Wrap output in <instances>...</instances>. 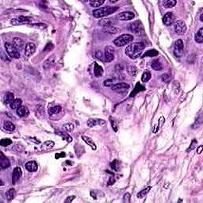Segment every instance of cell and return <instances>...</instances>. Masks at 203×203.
I'll return each mask as SVG.
<instances>
[{
  "label": "cell",
  "instance_id": "6da1fadb",
  "mask_svg": "<svg viewBox=\"0 0 203 203\" xmlns=\"http://www.w3.org/2000/svg\"><path fill=\"white\" fill-rule=\"evenodd\" d=\"M144 44L142 42H135L128 45L125 49V54L130 59L135 60L140 57L142 54V52L144 49Z\"/></svg>",
  "mask_w": 203,
  "mask_h": 203
},
{
  "label": "cell",
  "instance_id": "7a4b0ae2",
  "mask_svg": "<svg viewBox=\"0 0 203 203\" xmlns=\"http://www.w3.org/2000/svg\"><path fill=\"white\" fill-rule=\"evenodd\" d=\"M118 10V7H106L99 8L93 11V16L96 18H101L106 17L110 14H114Z\"/></svg>",
  "mask_w": 203,
  "mask_h": 203
},
{
  "label": "cell",
  "instance_id": "3957f363",
  "mask_svg": "<svg viewBox=\"0 0 203 203\" xmlns=\"http://www.w3.org/2000/svg\"><path fill=\"white\" fill-rule=\"evenodd\" d=\"M133 41V36L130 34H122L113 41V43L116 46L122 47L128 45Z\"/></svg>",
  "mask_w": 203,
  "mask_h": 203
},
{
  "label": "cell",
  "instance_id": "277c9868",
  "mask_svg": "<svg viewBox=\"0 0 203 203\" xmlns=\"http://www.w3.org/2000/svg\"><path fill=\"white\" fill-rule=\"evenodd\" d=\"M128 29L137 36H141L144 34V28L142 23L140 21H135L128 24Z\"/></svg>",
  "mask_w": 203,
  "mask_h": 203
},
{
  "label": "cell",
  "instance_id": "5b68a950",
  "mask_svg": "<svg viewBox=\"0 0 203 203\" xmlns=\"http://www.w3.org/2000/svg\"><path fill=\"white\" fill-rule=\"evenodd\" d=\"M5 49H6V51H7V53L9 55L10 57L14 58V59L20 58V53H19L18 50L12 44L8 42L5 43Z\"/></svg>",
  "mask_w": 203,
  "mask_h": 203
},
{
  "label": "cell",
  "instance_id": "8992f818",
  "mask_svg": "<svg viewBox=\"0 0 203 203\" xmlns=\"http://www.w3.org/2000/svg\"><path fill=\"white\" fill-rule=\"evenodd\" d=\"M174 53L177 57H182L184 55V44L181 39L175 41L174 44Z\"/></svg>",
  "mask_w": 203,
  "mask_h": 203
},
{
  "label": "cell",
  "instance_id": "52a82bcc",
  "mask_svg": "<svg viewBox=\"0 0 203 203\" xmlns=\"http://www.w3.org/2000/svg\"><path fill=\"white\" fill-rule=\"evenodd\" d=\"M174 29L178 35H184L186 32L187 28L184 21L182 20H178L174 23Z\"/></svg>",
  "mask_w": 203,
  "mask_h": 203
},
{
  "label": "cell",
  "instance_id": "ba28073f",
  "mask_svg": "<svg viewBox=\"0 0 203 203\" xmlns=\"http://www.w3.org/2000/svg\"><path fill=\"white\" fill-rule=\"evenodd\" d=\"M33 18L31 17H27V16H19L18 18H13L11 21V23L13 25H19L22 24H29L31 22Z\"/></svg>",
  "mask_w": 203,
  "mask_h": 203
},
{
  "label": "cell",
  "instance_id": "9c48e42d",
  "mask_svg": "<svg viewBox=\"0 0 203 203\" xmlns=\"http://www.w3.org/2000/svg\"><path fill=\"white\" fill-rule=\"evenodd\" d=\"M135 17V14L133 12L131 11H125V12H121L120 14L117 15L116 18L119 21H129L132 20Z\"/></svg>",
  "mask_w": 203,
  "mask_h": 203
},
{
  "label": "cell",
  "instance_id": "30bf717a",
  "mask_svg": "<svg viewBox=\"0 0 203 203\" xmlns=\"http://www.w3.org/2000/svg\"><path fill=\"white\" fill-rule=\"evenodd\" d=\"M114 49L111 46H106L105 48L104 60L106 62H111L114 59Z\"/></svg>",
  "mask_w": 203,
  "mask_h": 203
},
{
  "label": "cell",
  "instance_id": "8fae6325",
  "mask_svg": "<svg viewBox=\"0 0 203 203\" xmlns=\"http://www.w3.org/2000/svg\"><path fill=\"white\" fill-rule=\"evenodd\" d=\"M112 89L115 92L125 93L129 89V85L126 83H116L115 85L113 86Z\"/></svg>",
  "mask_w": 203,
  "mask_h": 203
},
{
  "label": "cell",
  "instance_id": "7c38bea8",
  "mask_svg": "<svg viewBox=\"0 0 203 203\" xmlns=\"http://www.w3.org/2000/svg\"><path fill=\"white\" fill-rule=\"evenodd\" d=\"M175 16L173 12H168L163 17V22L165 25H171L175 23Z\"/></svg>",
  "mask_w": 203,
  "mask_h": 203
},
{
  "label": "cell",
  "instance_id": "4fadbf2b",
  "mask_svg": "<svg viewBox=\"0 0 203 203\" xmlns=\"http://www.w3.org/2000/svg\"><path fill=\"white\" fill-rule=\"evenodd\" d=\"M99 24L101 25H102L103 27L106 26H114L118 24V21L114 18H108L106 19H102L100 20Z\"/></svg>",
  "mask_w": 203,
  "mask_h": 203
},
{
  "label": "cell",
  "instance_id": "5bb4252c",
  "mask_svg": "<svg viewBox=\"0 0 203 203\" xmlns=\"http://www.w3.org/2000/svg\"><path fill=\"white\" fill-rule=\"evenodd\" d=\"M36 51V45L34 43L29 42L25 45V55L26 57H31L34 54Z\"/></svg>",
  "mask_w": 203,
  "mask_h": 203
},
{
  "label": "cell",
  "instance_id": "9a60e30c",
  "mask_svg": "<svg viewBox=\"0 0 203 203\" xmlns=\"http://www.w3.org/2000/svg\"><path fill=\"white\" fill-rule=\"evenodd\" d=\"M21 175H22V171L21 168L19 167H16L14 168L13 173H12V183L15 184L16 182L19 180V178H21Z\"/></svg>",
  "mask_w": 203,
  "mask_h": 203
},
{
  "label": "cell",
  "instance_id": "2e32d148",
  "mask_svg": "<svg viewBox=\"0 0 203 203\" xmlns=\"http://www.w3.org/2000/svg\"><path fill=\"white\" fill-rule=\"evenodd\" d=\"M12 45H14L18 51H21L25 47V41L21 38L19 37H14L12 41Z\"/></svg>",
  "mask_w": 203,
  "mask_h": 203
},
{
  "label": "cell",
  "instance_id": "e0dca14e",
  "mask_svg": "<svg viewBox=\"0 0 203 203\" xmlns=\"http://www.w3.org/2000/svg\"><path fill=\"white\" fill-rule=\"evenodd\" d=\"M0 165H1V168L3 169H6L8 168L11 166V162L10 160L7 159V157L3 154V152H0Z\"/></svg>",
  "mask_w": 203,
  "mask_h": 203
},
{
  "label": "cell",
  "instance_id": "ac0fdd59",
  "mask_svg": "<svg viewBox=\"0 0 203 203\" xmlns=\"http://www.w3.org/2000/svg\"><path fill=\"white\" fill-rule=\"evenodd\" d=\"M106 124V121L104 120H102V119H89L87 122V125L89 126L90 128H92V127H95L96 125H104Z\"/></svg>",
  "mask_w": 203,
  "mask_h": 203
},
{
  "label": "cell",
  "instance_id": "d6986e66",
  "mask_svg": "<svg viewBox=\"0 0 203 203\" xmlns=\"http://www.w3.org/2000/svg\"><path fill=\"white\" fill-rule=\"evenodd\" d=\"M55 61H56V55H53L49 57L46 61H45V62L43 63V68L45 69H49L51 67L53 66Z\"/></svg>",
  "mask_w": 203,
  "mask_h": 203
},
{
  "label": "cell",
  "instance_id": "ffe728a7",
  "mask_svg": "<svg viewBox=\"0 0 203 203\" xmlns=\"http://www.w3.org/2000/svg\"><path fill=\"white\" fill-rule=\"evenodd\" d=\"M25 168L29 172H35L38 169V165L35 161H29L25 164Z\"/></svg>",
  "mask_w": 203,
  "mask_h": 203
},
{
  "label": "cell",
  "instance_id": "44dd1931",
  "mask_svg": "<svg viewBox=\"0 0 203 203\" xmlns=\"http://www.w3.org/2000/svg\"><path fill=\"white\" fill-rule=\"evenodd\" d=\"M104 32L108 33H110V34H116L121 31V29L118 27L117 25H114V26H106L102 28Z\"/></svg>",
  "mask_w": 203,
  "mask_h": 203
},
{
  "label": "cell",
  "instance_id": "7402d4cb",
  "mask_svg": "<svg viewBox=\"0 0 203 203\" xmlns=\"http://www.w3.org/2000/svg\"><path fill=\"white\" fill-rule=\"evenodd\" d=\"M17 114H18L19 117L21 118H24V117H26L28 116L29 114V111L28 108H26L25 106H20L19 108H18L17 110Z\"/></svg>",
  "mask_w": 203,
  "mask_h": 203
},
{
  "label": "cell",
  "instance_id": "603a6c76",
  "mask_svg": "<svg viewBox=\"0 0 203 203\" xmlns=\"http://www.w3.org/2000/svg\"><path fill=\"white\" fill-rule=\"evenodd\" d=\"M82 139L83 140L84 142L87 143L93 150H96V144H95V143L94 142V140H93L91 138H90L88 136H82Z\"/></svg>",
  "mask_w": 203,
  "mask_h": 203
},
{
  "label": "cell",
  "instance_id": "cb8c5ba5",
  "mask_svg": "<svg viewBox=\"0 0 203 203\" xmlns=\"http://www.w3.org/2000/svg\"><path fill=\"white\" fill-rule=\"evenodd\" d=\"M14 100V95L13 93L7 92L3 96V102L6 104H11Z\"/></svg>",
  "mask_w": 203,
  "mask_h": 203
},
{
  "label": "cell",
  "instance_id": "d4e9b609",
  "mask_svg": "<svg viewBox=\"0 0 203 203\" xmlns=\"http://www.w3.org/2000/svg\"><path fill=\"white\" fill-rule=\"evenodd\" d=\"M151 67L155 71H161L163 69V65L160 63V61H159V60H157V59L152 61V64H151Z\"/></svg>",
  "mask_w": 203,
  "mask_h": 203
},
{
  "label": "cell",
  "instance_id": "484cf974",
  "mask_svg": "<svg viewBox=\"0 0 203 203\" xmlns=\"http://www.w3.org/2000/svg\"><path fill=\"white\" fill-rule=\"evenodd\" d=\"M54 144H54L53 141H52V140H47V141L44 142L42 144H41V149L43 150V151H44V150H45V151L49 150L53 148Z\"/></svg>",
  "mask_w": 203,
  "mask_h": 203
},
{
  "label": "cell",
  "instance_id": "4316f807",
  "mask_svg": "<svg viewBox=\"0 0 203 203\" xmlns=\"http://www.w3.org/2000/svg\"><path fill=\"white\" fill-rule=\"evenodd\" d=\"M126 70H127L128 75H131V76H136L138 73V68L134 65H128Z\"/></svg>",
  "mask_w": 203,
  "mask_h": 203
},
{
  "label": "cell",
  "instance_id": "83f0119b",
  "mask_svg": "<svg viewBox=\"0 0 203 203\" xmlns=\"http://www.w3.org/2000/svg\"><path fill=\"white\" fill-rule=\"evenodd\" d=\"M195 41L198 44H202L203 42V27H201L199 30L195 33Z\"/></svg>",
  "mask_w": 203,
  "mask_h": 203
},
{
  "label": "cell",
  "instance_id": "f1b7e54d",
  "mask_svg": "<svg viewBox=\"0 0 203 203\" xmlns=\"http://www.w3.org/2000/svg\"><path fill=\"white\" fill-rule=\"evenodd\" d=\"M94 72H95V77L99 78L101 77L102 74H103V68H102L100 65H99L98 64H95V69H94Z\"/></svg>",
  "mask_w": 203,
  "mask_h": 203
},
{
  "label": "cell",
  "instance_id": "f546056e",
  "mask_svg": "<svg viewBox=\"0 0 203 203\" xmlns=\"http://www.w3.org/2000/svg\"><path fill=\"white\" fill-rule=\"evenodd\" d=\"M145 91V87L141 85L140 83H137L135 87V89L133 90L132 93L130 94V97H134L137 93L140 92V91Z\"/></svg>",
  "mask_w": 203,
  "mask_h": 203
},
{
  "label": "cell",
  "instance_id": "4dcf8cb0",
  "mask_svg": "<svg viewBox=\"0 0 203 203\" xmlns=\"http://www.w3.org/2000/svg\"><path fill=\"white\" fill-rule=\"evenodd\" d=\"M62 110V108L60 106H56L51 107L49 110V114L50 116H53V115H56V114H60Z\"/></svg>",
  "mask_w": 203,
  "mask_h": 203
},
{
  "label": "cell",
  "instance_id": "1f68e13d",
  "mask_svg": "<svg viewBox=\"0 0 203 203\" xmlns=\"http://www.w3.org/2000/svg\"><path fill=\"white\" fill-rule=\"evenodd\" d=\"M21 103H22V101L21 99H14L11 104H10V106L12 110H17L18 108L21 106Z\"/></svg>",
  "mask_w": 203,
  "mask_h": 203
},
{
  "label": "cell",
  "instance_id": "d6a6232c",
  "mask_svg": "<svg viewBox=\"0 0 203 203\" xmlns=\"http://www.w3.org/2000/svg\"><path fill=\"white\" fill-rule=\"evenodd\" d=\"M4 128H5V129H7V131L13 132L14 129H15V125H14V124H13L11 121H4Z\"/></svg>",
  "mask_w": 203,
  "mask_h": 203
},
{
  "label": "cell",
  "instance_id": "836d02e7",
  "mask_svg": "<svg viewBox=\"0 0 203 203\" xmlns=\"http://www.w3.org/2000/svg\"><path fill=\"white\" fill-rule=\"evenodd\" d=\"M176 3L175 0H165L163 1V6L165 8H172L176 5Z\"/></svg>",
  "mask_w": 203,
  "mask_h": 203
},
{
  "label": "cell",
  "instance_id": "e575fe53",
  "mask_svg": "<svg viewBox=\"0 0 203 203\" xmlns=\"http://www.w3.org/2000/svg\"><path fill=\"white\" fill-rule=\"evenodd\" d=\"M111 168L116 171H120V168H121V164H120V161L118 160H114L111 162L110 164Z\"/></svg>",
  "mask_w": 203,
  "mask_h": 203
},
{
  "label": "cell",
  "instance_id": "d590c367",
  "mask_svg": "<svg viewBox=\"0 0 203 203\" xmlns=\"http://www.w3.org/2000/svg\"><path fill=\"white\" fill-rule=\"evenodd\" d=\"M159 55V53H158V51H156V49H152V50H148V51H147L143 55L142 57H156V56H158Z\"/></svg>",
  "mask_w": 203,
  "mask_h": 203
},
{
  "label": "cell",
  "instance_id": "8d00e7d4",
  "mask_svg": "<svg viewBox=\"0 0 203 203\" xmlns=\"http://www.w3.org/2000/svg\"><path fill=\"white\" fill-rule=\"evenodd\" d=\"M151 189H152L151 186H147L146 188H144V189H143L142 190H140V191L137 194V198H143L144 197L146 196V194L149 192V190Z\"/></svg>",
  "mask_w": 203,
  "mask_h": 203
},
{
  "label": "cell",
  "instance_id": "74e56055",
  "mask_svg": "<svg viewBox=\"0 0 203 203\" xmlns=\"http://www.w3.org/2000/svg\"><path fill=\"white\" fill-rule=\"evenodd\" d=\"M15 194H16L15 190L13 189V188H11V189H10L9 190H7V194H6L7 200H8V201H11V200L14 199V197H15Z\"/></svg>",
  "mask_w": 203,
  "mask_h": 203
},
{
  "label": "cell",
  "instance_id": "f35d334b",
  "mask_svg": "<svg viewBox=\"0 0 203 203\" xmlns=\"http://www.w3.org/2000/svg\"><path fill=\"white\" fill-rule=\"evenodd\" d=\"M104 3H105L104 0H92V1H90L89 4L91 5V7H99L102 6Z\"/></svg>",
  "mask_w": 203,
  "mask_h": 203
},
{
  "label": "cell",
  "instance_id": "ab89813d",
  "mask_svg": "<svg viewBox=\"0 0 203 203\" xmlns=\"http://www.w3.org/2000/svg\"><path fill=\"white\" fill-rule=\"evenodd\" d=\"M151 78H152V75H151V73H150L148 71H146L143 73L142 76H141V80H142V82L146 83V82H148L150 79H151Z\"/></svg>",
  "mask_w": 203,
  "mask_h": 203
},
{
  "label": "cell",
  "instance_id": "60d3db41",
  "mask_svg": "<svg viewBox=\"0 0 203 203\" xmlns=\"http://www.w3.org/2000/svg\"><path fill=\"white\" fill-rule=\"evenodd\" d=\"M93 56H94L95 58H96V59L99 60V61H103V53H102L100 50H97L95 52H94V53H93Z\"/></svg>",
  "mask_w": 203,
  "mask_h": 203
},
{
  "label": "cell",
  "instance_id": "b9f144b4",
  "mask_svg": "<svg viewBox=\"0 0 203 203\" xmlns=\"http://www.w3.org/2000/svg\"><path fill=\"white\" fill-rule=\"evenodd\" d=\"M116 84L115 83V79H106L105 80L103 83V85L105 87H113Z\"/></svg>",
  "mask_w": 203,
  "mask_h": 203
},
{
  "label": "cell",
  "instance_id": "7bdbcfd3",
  "mask_svg": "<svg viewBox=\"0 0 203 203\" xmlns=\"http://www.w3.org/2000/svg\"><path fill=\"white\" fill-rule=\"evenodd\" d=\"M11 144H12V140L11 139H2L0 140V145L3 147L9 146Z\"/></svg>",
  "mask_w": 203,
  "mask_h": 203
},
{
  "label": "cell",
  "instance_id": "ee69618b",
  "mask_svg": "<svg viewBox=\"0 0 203 203\" xmlns=\"http://www.w3.org/2000/svg\"><path fill=\"white\" fill-rule=\"evenodd\" d=\"M30 26L33 28L39 29H44L47 28V25L44 24V23H34V24H31Z\"/></svg>",
  "mask_w": 203,
  "mask_h": 203
},
{
  "label": "cell",
  "instance_id": "f6af8a7d",
  "mask_svg": "<svg viewBox=\"0 0 203 203\" xmlns=\"http://www.w3.org/2000/svg\"><path fill=\"white\" fill-rule=\"evenodd\" d=\"M64 128L65 130H67L68 132H71L74 130L75 128V125H73L72 123H67L64 125Z\"/></svg>",
  "mask_w": 203,
  "mask_h": 203
},
{
  "label": "cell",
  "instance_id": "bcb514c9",
  "mask_svg": "<svg viewBox=\"0 0 203 203\" xmlns=\"http://www.w3.org/2000/svg\"><path fill=\"white\" fill-rule=\"evenodd\" d=\"M197 145V141L196 140H193L192 142H191V144H190V148H188V149L186 150V152H190V151H191V150H193L195 147H196Z\"/></svg>",
  "mask_w": 203,
  "mask_h": 203
},
{
  "label": "cell",
  "instance_id": "7dc6e473",
  "mask_svg": "<svg viewBox=\"0 0 203 203\" xmlns=\"http://www.w3.org/2000/svg\"><path fill=\"white\" fill-rule=\"evenodd\" d=\"M61 135L63 136V137H64V139L66 140L68 142H71L72 141V138H71L70 136L68 135V134H67V133H65V132H61Z\"/></svg>",
  "mask_w": 203,
  "mask_h": 203
},
{
  "label": "cell",
  "instance_id": "c3c4849f",
  "mask_svg": "<svg viewBox=\"0 0 203 203\" xmlns=\"http://www.w3.org/2000/svg\"><path fill=\"white\" fill-rule=\"evenodd\" d=\"M110 123L111 125H112V127H113V129H114L115 132H117V131H118V125L116 124V122L114 121V120L112 118H110Z\"/></svg>",
  "mask_w": 203,
  "mask_h": 203
},
{
  "label": "cell",
  "instance_id": "681fc988",
  "mask_svg": "<svg viewBox=\"0 0 203 203\" xmlns=\"http://www.w3.org/2000/svg\"><path fill=\"white\" fill-rule=\"evenodd\" d=\"M123 202L125 203L130 202V194L128 193H126L124 195V198H123Z\"/></svg>",
  "mask_w": 203,
  "mask_h": 203
},
{
  "label": "cell",
  "instance_id": "f907efd6",
  "mask_svg": "<svg viewBox=\"0 0 203 203\" xmlns=\"http://www.w3.org/2000/svg\"><path fill=\"white\" fill-rule=\"evenodd\" d=\"M53 49V44L49 43L46 46H45V48L44 49V52H49V51H51Z\"/></svg>",
  "mask_w": 203,
  "mask_h": 203
},
{
  "label": "cell",
  "instance_id": "816d5d0a",
  "mask_svg": "<svg viewBox=\"0 0 203 203\" xmlns=\"http://www.w3.org/2000/svg\"><path fill=\"white\" fill-rule=\"evenodd\" d=\"M1 57H2V59H3V61H10V59L8 58L7 55H5V53H4L3 51H2V53H1Z\"/></svg>",
  "mask_w": 203,
  "mask_h": 203
},
{
  "label": "cell",
  "instance_id": "f5cc1de1",
  "mask_svg": "<svg viewBox=\"0 0 203 203\" xmlns=\"http://www.w3.org/2000/svg\"><path fill=\"white\" fill-rule=\"evenodd\" d=\"M75 196H69V197H68V198H67V199L65 200L64 202H65L66 203L71 202H72L73 200L75 199Z\"/></svg>",
  "mask_w": 203,
  "mask_h": 203
},
{
  "label": "cell",
  "instance_id": "db71d44e",
  "mask_svg": "<svg viewBox=\"0 0 203 203\" xmlns=\"http://www.w3.org/2000/svg\"><path fill=\"white\" fill-rule=\"evenodd\" d=\"M114 182H115V179H114V177H111V178H110V180L108 182V185H113V184H114Z\"/></svg>",
  "mask_w": 203,
  "mask_h": 203
},
{
  "label": "cell",
  "instance_id": "11a10c76",
  "mask_svg": "<svg viewBox=\"0 0 203 203\" xmlns=\"http://www.w3.org/2000/svg\"><path fill=\"white\" fill-rule=\"evenodd\" d=\"M63 156H65V153H64V152H61V153H57L55 155L56 159H59L60 157H63Z\"/></svg>",
  "mask_w": 203,
  "mask_h": 203
},
{
  "label": "cell",
  "instance_id": "9f6ffc18",
  "mask_svg": "<svg viewBox=\"0 0 203 203\" xmlns=\"http://www.w3.org/2000/svg\"><path fill=\"white\" fill-rule=\"evenodd\" d=\"M202 149H203V146L202 145H200V146L198 148V149H197V152H198V154L202 153Z\"/></svg>",
  "mask_w": 203,
  "mask_h": 203
},
{
  "label": "cell",
  "instance_id": "6f0895ef",
  "mask_svg": "<svg viewBox=\"0 0 203 203\" xmlns=\"http://www.w3.org/2000/svg\"><path fill=\"white\" fill-rule=\"evenodd\" d=\"M166 79H169V76H168L167 74H164V75H162V79H163L164 82H166Z\"/></svg>",
  "mask_w": 203,
  "mask_h": 203
},
{
  "label": "cell",
  "instance_id": "680465c9",
  "mask_svg": "<svg viewBox=\"0 0 203 203\" xmlns=\"http://www.w3.org/2000/svg\"><path fill=\"white\" fill-rule=\"evenodd\" d=\"M200 21H203V14H201V16H200Z\"/></svg>",
  "mask_w": 203,
  "mask_h": 203
}]
</instances>
